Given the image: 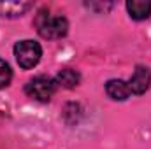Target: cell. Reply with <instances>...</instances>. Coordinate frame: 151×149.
<instances>
[{
    "label": "cell",
    "mask_w": 151,
    "mask_h": 149,
    "mask_svg": "<svg viewBox=\"0 0 151 149\" xmlns=\"http://www.w3.org/2000/svg\"><path fill=\"white\" fill-rule=\"evenodd\" d=\"M34 27L37 34L42 39L55 40V39H63L69 32V21L65 16H55L47 9H40L35 14Z\"/></svg>",
    "instance_id": "6da1fadb"
},
{
    "label": "cell",
    "mask_w": 151,
    "mask_h": 149,
    "mask_svg": "<svg viewBox=\"0 0 151 149\" xmlns=\"http://www.w3.org/2000/svg\"><path fill=\"white\" fill-rule=\"evenodd\" d=\"M14 56H16L18 65L21 69L28 70V69H34L39 62H40L42 47H40V44L35 42V40L25 39V40L16 42V46H14Z\"/></svg>",
    "instance_id": "7a4b0ae2"
},
{
    "label": "cell",
    "mask_w": 151,
    "mask_h": 149,
    "mask_svg": "<svg viewBox=\"0 0 151 149\" xmlns=\"http://www.w3.org/2000/svg\"><path fill=\"white\" fill-rule=\"evenodd\" d=\"M56 88H58V86H56L55 79H51V77H47V75H37V77L30 79V81L25 84V93H27L30 98L46 104V102H49V100L53 98Z\"/></svg>",
    "instance_id": "3957f363"
},
{
    "label": "cell",
    "mask_w": 151,
    "mask_h": 149,
    "mask_svg": "<svg viewBox=\"0 0 151 149\" xmlns=\"http://www.w3.org/2000/svg\"><path fill=\"white\" fill-rule=\"evenodd\" d=\"M151 84V70L144 65H137L132 77L128 79V86L132 95H142L150 90Z\"/></svg>",
    "instance_id": "277c9868"
},
{
    "label": "cell",
    "mask_w": 151,
    "mask_h": 149,
    "mask_svg": "<svg viewBox=\"0 0 151 149\" xmlns=\"http://www.w3.org/2000/svg\"><path fill=\"white\" fill-rule=\"evenodd\" d=\"M106 93L109 98H113L116 102H123L132 95L128 81H123V79H109L106 82Z\"/></svg>",
    "instance_id": "5b68a950"
},
{
    "label": "cell",
    "mask_w": 151,
    "mask_h": 149,
    "mask_svg": "<svg viewBox=\"0 0 151 149\" xmlns=\"http://www.w3.org/2000/svg\"><path fill=\"white\" fill-rule=\"evenodd\" d=\"M34 7L32 2H0V16L2 18H19Z\"/></svg>",
    "instance_id": "8992f818"
},
{
    "label": "cell",
    "mask_w": 151,
    "mask_h": 149,
    "mask_svg": "<svg viewBox=\"0 0 151 149\" xmlns=\"http://www.w3.org/2000/svg\"><path fill=\"white\" fill-rule=\"evenodd\" d=\"M127 11L132 19L142 21L148 19L151 14V2L150 0H128L127 2Z\"/></svg>",
    "instance_id": "52a82bcc"
},
{
    "label": "cell",
    "mask_w": 151,
    "mask_h": 149,
    "mask_svg": "<svg viewBox=\"0 0 151 149\" xmlns=\"http://www.w3.org/2000/svg\"><path fill=\"white\" fill-rule=\"evenodd\" d=\"M79 81H81V74L77 70H74V69H63V70H60L56 74V77H55L56 86H62L65 90L76 88L79 84Z\"/></svg>",
    "instance_id": "ba28073f"
},
{
    "label": "cell",
    "mask_w": 151,
    "mask_h": 149,
    "mask_svg": "<svg viewBox=\"0 0 151 149\" xmlns=\"http://www.w3.org/2000/svg\"><path fill=\"white\" fill-rule=\"evenodd\" d=\"M11 79H12V70H11L9 63L0 58V90L5 88V86H9Z\"/></svg>",
    "instance_id": "9c48e42d"
}]
</instances>
